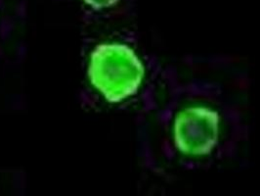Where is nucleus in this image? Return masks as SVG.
<instances>
[{"label": "nucleus", "instance_id": "nucleus-1", "mask_svg": "<svg viewBox=\"0 0 260 196\" xmlns=\"http://www.w3.org/2000/svg\"><path fill=\"white\" fill-rule=\"evenodd\" d=\"M87 76L107 102L117 104L139 92L146 68L132 47L120 42H105L90 54Z\"/></svg>", "mask_w": 260, "mask_h": 196}, {"label": "nucleus", "instance_id": "nucleus-2", "mask_svg": "<svg viewBox=\"0 0 260 196\" xmlns=\"http://www.w3.org/2000/svg\"><path fill=\"white\" fill-rule=\"evenodd\" d=\"M221 126V116L214 108L204 104L184 107L171 126L174 147L183 156H209L219 144Z\"/></svg>", "mask_w": 260, "mask_h": 196}, {"label": "nucleus", "instance_id": "nucleus-3", "mask_svg": "<svg viewBox=\"0 0 260 196\" xmlns=\"http://www.w3.org/2000/svg\"><path fill=\"white\" fill-rule=\"evenodd\" d=\"M84 4L94 10H104L115 6L119 0H82Z\"/></svg>", "mask_w": 260, "mask_h": 196}]
</instances>
